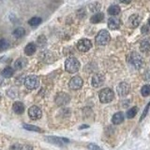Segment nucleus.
Returning a JSON list of instances; mask_svg holds the SVG:
<instances>
[{"label": "nucleus", "instance_id": "nucleus-21", "mask_svg": "<svg viewBox=\"0 0 150 150\" xmlns=\"http://www.w3.org/2000/svg\"><path fill=\"white\" fill-rule=\"evenodd\" d=\"M12 34H13V36L16 39H20V38H22V37H23L25 35V30L23 27L19 26V27H17V28L13 31Z\"/></svg>", "mask_w": 150, "mask_h": 150}, {"label": "nucleus", "instance_id": "nucleus-3", "mask_svg": "<svg viewBox=\"0 0 150 150\" xmlns=\"http://www.w3.org/2000/svg\"><path fill=\"white\" fill-rule=\"evenodd\" d=\"M98 98L102 103H109L114 100V94L111 88H103L98 93Z\"/></svg>", "mask_w": 150, "mask_h": 150}, {"label": "nucleus", "instance_id": "nucleus-28", "mask_svg": "<svg viewBox=\"0 0 150 150\" xmlns=\"http://www.w3.org/2000/svg\"><path fill=\"white\" fill-rule=\"evenodd\" d=\"M10 43L6 39H0V51H4L9 48Z\"/></svg>", "mask_w": 150, "mask_h": 150}, {"label": "nucleus", "instance_id": "nucleus-24", "mask_svg": "<svg viewBox=\"0 0 150 150\" xmlns=\"http://www.w3.org/2000/svg\"><path fill=\"white\" fill-rule=\"evenodd\" d=\"M13 73L14 70L11 67H7V68H5L2 70V76L5 78H10L13 75Z\"/></svg>", "mask_w": 150, "mask_h": 150}, {"label": "nucleus", "instance_id": "nucleus-17", "mask_svg": "<svg viewBox=\"0 0 150 150\" xmlns=\"http://www.w3.org/2000/svg\"><path fill=\"white\" fill-rule=\"evenodd\" d=\"M140 22H141V18L138 14H132L131 17L129 18V23L131 25V27L135 28L138 25H140Z\"/></svg>", "mask_w": 150, "mask_h": 150}, {"label": "nucleus", "instance_id": "nucleus-29", "mask_svg": "<svg viewBox=\"0 0 150 150\" xmlns=\"http://www.w3.org/2000/svg\"><path fill=\"white\" fill-rule=\"evenodd\" d=\"M89 9L91 11H93V12H95V11H98L100 10V4L98 2H94L89 5Z\"/></svg>", "mask_w": 150, "mask_h": 150}, {"label": "nucleus", "instance_id": "nucleus-14", "mask_svg": "<svg viewBox=\"0 0 150 150\" xmlns=\"http://www.w3.org/2000/svg\"><path fill=\"white\" fill-rule=\"evenodd\" d=\"M140 51L142 53H149L150 52V38H147L141 41Z\"/></svg>", "mask_w": 150, "mask_h": 150}, {"label": "nucleus", "instance_id": "nucleus-1", "mask_svg": "<svg viewBox=\"0 0 150 150\" xmlns=\"http://www.w3.org/2000/svg\"><path fill=\"white\" fill-rule=\"evenodd\" d=\"M80 61L78 60L76 57H69L65 61V69L69 73H76L79 69H80Z\"/></svg>", "mask_w": 150, "mask_h": 150}, {"label": "nucleus", "instance_id": "nucleus-12", "mask_svg": "<svg viewBox=\"0 0 150 150\" xmlns=\"http://www.w3.org/2000/svg\"><path fill=\"white\" fill-rule=\"evenodd\" d=\"M105 81V77L103 74L101 73H98V74H95L94 76L92 77V85L94 87H100L102 85H103V83Z\"/></svg>", "mask_w": 150, "mask_h": 150}, {"label": "nucleus", "instance_id": "nucleus-25", "mask_svg": "<svg viewBox=\"0 0 150 150\" xmlns=\"http://www.w3.org/2000/svg\"><path fill=\"white\" fill-rule=\"evenodd\" d=\"M26 64V61H25V59H23V58H19L17 59L16 61H15L14 63V68L16 69H22L23 67L25 66Z\"/></svg>", "mask_w": 150, "mask_h": 150}, {"label": "nucleus", "instance_id": "nucleus-27", "mask_svg": "<svg viewBox=\"0 0 150 150\" xmlns=\"http://www.w3.org/2000/svg\"><path fill=\"white\" fill-rule=\"evenodd\" d=\"M141 94L142 96L144 97H148L150 95V85H145L143 87L141 88Z\"/></svg>", "mask_w": 150, "mask_h": 150}, {"label": "nucleus", "instance_id": "nucleus-32", "mask_svg": "<svg viewBox=\"0 0 150 150\" xmlns=\"http://www.w3.org/2000/svg\"><path fill=\"white\" fill-rule=\"evenodd\" d=\"M88 148L90 150H102L100 147H98L97 144H88Z\"/></svg>", "mask_w": 150, "mask_h": 150}, {"label": "nucleus", "instance_id": "nucleus-35", "mask_svg": "<svg viewBox=\"0 0 150 150\" xmlns=\"http://www.w3.org/2000/svg\"><path fill=\"white\" fill-rule=\"evenodd\" d=\"M86 128H89L88 125H84V126H81L80 128H79V129H86Z\"/></svg>", "mask_w": 150, "mask_h": 150}, {"label": "nucleus", "instance_id": "nucleus-7", "mask_svg": "<svg viewBox=\"0 0 150 150\" xmlns=\"http://www.w3.org/2000/svg\"><path fill=\"white\" fill-rule=\"evenodd\" d=\"M45 139L51 144H54L58 147H63L66 144L69 143V140L67 139V138H62V137H56V136H48L45 137Z\"/></svg>", "mask_w": 150, "mask_h": 150}, {"label": "nucleus", "instance_id": "nucleus-11", "mask_svg": "<svg viewBox=\"0 0 150 150\" xmlns=\"http://www.w3.org/2000/svg\"><path fill=\"white\" fill-rule=\"evenodd\" d=\"M69 100H70V98L67 93L61 92V93L57 94L56 97V104L59 105V106L68 104L69 102Z\"/></svg>", "mask_w": 150, "mask_h": 150}, {"label": "nucleus", "instance_id": "nucleus-20", "mask_svg": "<svg viewBox=\"0 0 150 150\" xmlns=\"http://www.w3.org/2000/svg\"><path fill=\"white\" fill-rule=\"evenodd\" d=\"M23 129H27V131H35V132H39V133L43 131L41 128H39L38 126H35V125L23 124Z\"/></svg>", "mask_w": 150, "mask_h": 150}, {"label": "nucleus", "instance_id": "nucleus-26", "mask_svg": "<svg viewBox=\"0 0 150 150\" xmlns=\"http://www.w3.org/2000/svg\"><path fill=\"white\" fill-rule=\"evenodd\" d=\"M138 110H139V109H138V107H136V106H134V107H132V108H131L129 110H128L127 114H127V117L129 118V119L133 118L137 114Z\"/></svg>", "mask_w": 150, "mask_h": 150}, {"label": "nucleus", "instance_id": "nucleus-23", "mask_svg": "<svg viewBox=\"0 0 150 150\" xmlns=\"http://www.w3.org/2000/svg\"><path fill=\"white\" fill-rule=\"evenodd\" d=\"M42 22V19L41 17H38V16H35V17H32L29 21H28V23L30 26H38Z\"/></svg>", "mask_w": 150, "mask_h": 150}, {"label": "nucleus", "instance_id": "nucleus-36", "mask_svg": "<svg viewBox=\"0 0 150 150\" xmlns=\"http://www.w3.org/2000/svg\"><path fill=\"white\" fill-rule=\"evenodd\" d=\"M148 25H149V26H150V18H149V20H148Z\"/></svg>", "mask_w": 150, "mask_h": 150}, {"label": "nucleus", "instance_id": "nucleus-15", "mask_svg": "<svg viewBox=\"0 0 150 150\" xmlns=\"http://www.w3.org/2000/svg\"><path fill=\"white\" fill-rule=\"evenodd\" d=\"M12 110L15 114H22L23 112H25V105H23V103L21 101H16V102H14L12 105Z\"/></svg>", "mask_w": 150, "mask_h": 150}, {"label": "nucleus", "instance_id": "nucleus-9", "mask_svg": "<svg viewBox=\"0 0 150 150\" xmlns=\"http://www.w3.org/2000/svg\"><path fill=\"white\" fill-rule=\"evenodd\" d=\"M28 116L31 119L38 120L42 116V112L39 107H38L36 105H33L28 109Z\"/></svg>", "mask_w": 150, "mask_h": 150}, {"label": "nucleus", "instance_id": "nucleus-2", "mask_svg": "<svg viewBox=\"0 0 150 150\" xmlns=\"http://www.w3.org/2000/svg\"><path fill=\"white\" fill-rule=\"evenodd\" d=\"M111 41V36L107 30L102 29L98 33L96 37V43L98 46H105Z\"/></svg>", "mask_w": 150, "mask_h": 150}, {"label": "nucleus", "instance_id": "nucleus-13", "mask_svg": "<svg viewBox=\"0 0 150 150\" xmlns=\"http://www.w3.org/2000/svg\"><path fill=\"white\" fill-rule=\"evenodd\" d=\"M121 22L120 20L116 17H112L108 20V27L111 30H116L120 27Z\"/></svg>", "mask_w": 150, "mask_h": 150}, {"label": "nucleus", "instance_id": "nucleus-16", "mask_svg": "<svg viewBox=\"0 0 150 150\" xmlns=\"http://www.w3.org/2000/svg\"><path fill=\"white\" fill-rule=\"evenodd\" d=\"M124 121V114L122 112L116 113L112 117V122L114 125H119L121 123H123Z\"/></svg>", "mask_w": 150, "mask_h": 150}, {"label": "nucleus", "instance_id": "nucleus-19", "mask_svg": "<svg viewBox=\"0 0 150 150\" xmlns=\"http://www.w3.org/2000/svg\"><path fill=\"white\" fill-rule=\"evenodd\" d=\"M104 19V14L101 12H98L96 14H94L93 16L90 18V22L92 23H98L103 21Z\"/></svg>", "mask_w": 150, "mask_h": 150}, {"label": "nucleus", "instance_id": "nucleus-30", "mask_svg": "<svg viewBox=\"0 0 150 150\" xmlns=\"http://www.w3.org/2000/svg\"><path fill=\"white\" fill-rule=\"evenodd\" d=\"M149 109H150V101L147 104V106H145L144 109V112H143V114H142V116H141V117H140V122L143 121V120L144 119V118H145V116H147Z\"/></svg>", "mask_w": 150, "mask_h": 150}, {"label": "nucleus", "instance_id": "nucleus-6", "mask_svg": "<svg viewBox=\"0 0 150 150\" xmlns=\"http://www.w3.org/2000/svg\"><path fill=\"white\" fill-rule=\"evenodd\" d=\"M77 49L80 51V52L85 53L88 52V51L92 48V42L88 39H82L77 42Z\"/></svg>", "mask_w": 150, "mask_h": 150}, {"label": "nucleus", "instance_id": "nucleus-8", "mask_svg": "<svg viewBox=\"0 0 150 150\" xmlns=\"http://www.w3.org/2000/svg\"><path fill=\"white\" fill-rule=\"evenodd\" d=\"M83 85H84V81L80 76H74L70 79L69 83V87L72 90H79L82 88Z\"/></svg>", "mask_w": 150, "mask_h": 150}, {"label": "nucleus", "instance_id": "nucleus-10", "mask_svg": "<svg viewBox=\"0 0 150 150\" xmlns=\"http://www.w3.org/2000/svg\"><path fill=\"white\" fill-rule=\"evenodd\" d=\"M116 90H117L118 95H119L120 97H125L131 92V85H129L128 83L122 82L118 85Z\"/></svg>", "mask_w": 150, "mask_h": 150}, {"label": "nucleus", "instance_id": "nucleus-18", "mask_svg": "<svg viewBox=\"0 0 150 150\" xmlns=\"http://www.w3.org/2000/svg\"><path fill=\"white\" fill-rule=\"evenodd\" d=\"M36 45H35V43L33 42H30L28 43L25 48V54H26V56H32V54H35V52H36Z\"/></svg>", "mask_w": 150, "mask_h": 150}, {"label": "nucleus", "instance_id": "nucleus-5", "mask_svg": "<svg viewBox=\"0 0 150 150\" xmlns=\"http://www.w3.org/2000/svg\"><path fill=\"white\" fill-rule=\"evenodd\" d=\"M25 85L27 89L29 90H34L39 87V80L37 76L35 75H30V76H27L25 79Z\"/></svg>", "mask_w": 150, "mask_h": 150}, {"label": "nucleus", "instance_id": "nucleus-37", "mask_svg": "<svg viewBox=\"0 0 150 150\" xmlns=\"http://www.w3.org/2000/svg\"><path fill=\"white\" fill-rule=\"evenodd\" d=\"M2 58H3V57H0V60H1V59H2Z\"/></svg>", "mask_w": 150, "mask_h": 150}, {"label": "nucleus", "instance_id": "nucleus-22", "mask_svg": "<svg viewBox=\"0 0 150 150\" xmlns=\"http://www.w3.org/2000/svg\"><path fill=\"white\" fill-rule=\"evenodd\" d=\"M120 12V8L117 5H112L111 7L108 9V13L112 16H116V15H118Z\"/></svg>", "mask_w": 150, "mask_h": 150}, {"label": "nucleus", "instance_id": "nucleus-4", "mask_svg": "<svg viewBox=\"0 0 150 150\" xmlns=\"http://www.w3.org/2000/svg\"><path fill=\"white\" fill-rule=\"evenodd\" d=\"M129 62L136 69H141L144 66V58L138 53H131L128 58Z\"/></svg>", "mask_w": 150, "mask_h": 150}, {"label": "nucleus", "instance_id": "nucleus-31", "mask_svg": "<svg viewBox=\"0 0 150 150\" xmlns=\"http://www.w3.org/2000/svg\"><path fill=\"white\" fill-rule=\"evenodd\" d=\"M22 147H23V144H13V145H11L10 150H22Z\"/></svg>", "mask_w": 150, "mask_h": 150}, {"label": "nucleus", "instance_id": "nucleus-34", "mask_svg": "<svg viewBox=\"0 0 150 150\" xmlns=\"http://www.w3.org/2000/svg\"><path fill=\"white\" fill-rule=\"evenodd\" d=\"M120 2L124 3V4H129L131 2V0H120Z\"/></svg>", "mask_w": 150, "mask_h": 150}, {"label": "nucleus", "instance_id": "nucleus-33", "mask_svg": "<svg viewBox=\"0 0 150 150\" xmlns=\"http://www.w3.org/2000/svg\"><path fill=\"white\" fill-rule=\"evenodd\" d=\"M148 32V28H147V26H143L142 27V34H147Z\"/></svg>", "mask_w": 150, "mask_h": 150}]
</instances>
